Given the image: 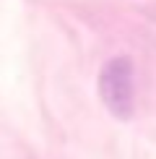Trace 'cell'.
Returning a JSON list of instances; mask_svg holds the SVG:
<instances>
[{
	"label": "cell",
	"instance_id": "6da1fadb",
	"mask_svg": "<svg viewBox=\"0 0 156 159\" xmlns=\"http://www.w3.org/2000/svg\"><path fill=\"white\" fill-rule=\"evenodd\" d=\"M99 97L109 115L130 120L135 112V70L130 57H112L99 73Z\"/></svg>",
	"mask_w": 156,
	"mask_h": 159
}]
</instances>
